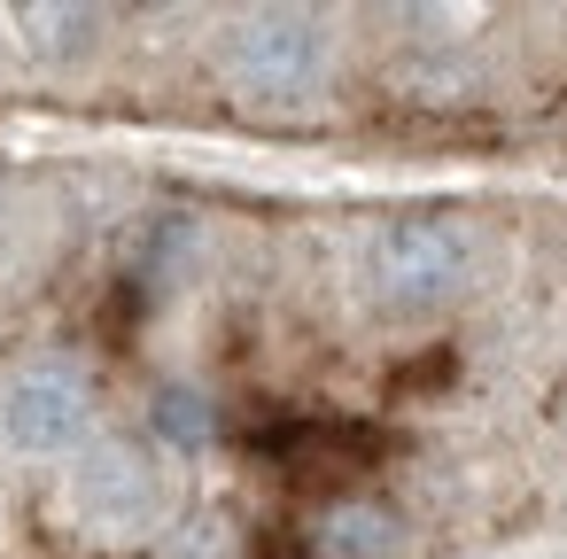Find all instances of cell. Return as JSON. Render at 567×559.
I'll return each mask as SVG.
<instances>
[{
	"mask_svg": "<svg viewBox=\"0 0 567 559\" xmlns=\"http://www.w3.org/2000/svg\"><path fill=\"white\" fill-rule=\"evenodd\" d=\"M218 86L241 117H311L334 86V32L311 9H241L218 32Z\"/></svg>",
	"mask_w": 567,
	"mask_h": 559,
	"instance_id": "cell-1",
	"label": "cell"
},
{
	"mask_svg": "<svg viewBox=\"0 0 567 559\" xmlns=\"http://www.w3.org/2000/svg\"><path fill=\"white\" fill-rule=\"evenodd\" d=\"M482 272V226L466 210H396L358 249V288L389 319L451 311Z\"/></svg>",
	"mask_w": 567,
	"mask_h": 559,
	"instance_id": "cell-2",
	"label": "cell"
},
{
	"mask_svg": "<svg viewBox=\"0 0 567 559\" xmlns=\"http://www.w3.org/2000/svg\"><path fill=\"white\" fill-rule=\"evenodd\" d=\"M102 389L79 358H24L0 373V443L17 458H71L94 443Z\"/></svg>",
	"mask_w": 567,
	"mask_h": 559,
	"instance_id": "cell-3",
	"label": "cell"
},
{
	"mask_svg": "<svg viewBox=\"0 0 567 559\" xmlns=\"http://www.w3.org/2000/svg\"><path fill=\"white\" fill-rule=\"evenodd\" d=\"M71 513L94 536H141V528H156V513H164V466H156V451L133 443V435L86 443L79 466H71Z\"/></svg>",
	"mask_w": 567,
	"mask_h": 559,
	"instance_id": "cell-4",
	"label": "cell"
},
{
	"mask_svg": "<svg viewBox=\"0 0 567 559\" xmlns=\"http://www.w3.org/2000/svg\"><path fill=\"white\" fill-rule=\"evenodd\" d=\"M311 544L327 559H389L396 551V513L373 505V497H334V505H319Z\"/></svg>",
	"mask_w": 567,
	"mask_h": 559,
	"instance_id": "cell-5",
	"label": "cell"
},
{
	"mask_svg": "<svg viewBox=\"0 0 567 559\" xmlns=\"http://www.w3.org/2000/svg\"><path fill=\"white\" fill-rule=\"evenodd\" d=\"M17 32L32 40L40 63H79L102 40V17L94 9H17Z\"/></svg>",
	"mask_w": 567,
	"mask_h": 559,
	"instance_id": "cell-6",
	"label": "cell"
},
{
	"mask_svg": "<svg viewBox=\"0 0 567 559\" xmlns=\"http://www.w3.org/2000/svg\"><path fill=\"white\" fill-rule=\"evenodd\" d=\"M156 435H164L172 451H203V443L218 435V404H210L203 389L172 381V389H156Z\"/></svg>",
	"mask_w": 567,
	"mask_h": 559,
	"instance_id": "cell-7",
	"label": "cell"
}]
</instances>
